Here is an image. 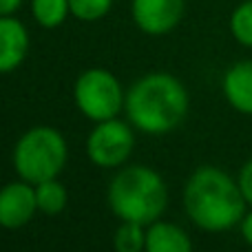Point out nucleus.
Returning a JSON list of instances; mask_svg holds the SVG:
<instances>
[{
    "mask_svg": "<svg viewBox=\"0 0 252 252\" xmlns=\"http://www.w3.org/2000/svg\"><path fill=\"white\" fill-rule=\"evenodd\" d=\"M184 206L201 230L223 232L241 223L246 199L230 175L215 166H201L184 188Z\"/></svg>",
    "mask_w": 252,
    "mask_h": 252,
    "instance_id": "obj_1",
    "label": "nucleus"
},
{
    "mask_svg": "<svg viewBox=\"0 0 252 252\" xmlns=\"http://www.w3.org/2000/svg\"><path fill=\"white\" fill-rule=\"evenodd\" d=\"M130 124L148 135H164L182 124L188 113L186 87L170 73H148L126 95Z\"/></svg>",
    "mask_w": 252,
    "mask_h": 252,
    "instance_id": "obj_2",
    "label": "nucleus"
},
{
    "mask_svg": "<svg viewBox=\"0 0 252 252\" xmlns=\"http://www.w3.org/2000/svg\"><path fill=\"white\" fill-rule=\"evenodd\" d=\"M168 190L159 173L148 166H128L109 186V206L122 221L151 226L164 213Z\"/></svg>",
    "mask_w": 252,
    "mask_h": 252,
    "instance_id": "obj_3",
    "label": "nucleus"
},
{
    "mask_svg": "<svg viewBox=\"0 0 252 252\" xmlns=\"http://www.w3.org/2000/svg\"><path fill=\"white\" fill-rule=\"evenodd\" d=\"M66 164V142L51 126H35L18 139L13 148V168L25 182L40 184L56 179Z\"/></svg>",
    "mask_w": 252,
    "mask_h": 252,
    "instance_id": "obj_4",
    "label": "nucleus"
},
{
    "mask_svg": "<svg viewBox=\"0 0 252 252\" xmlns=\"http://www.w3.org/2000/svg\"><path fill=\"white\" fill-rule=\"evenodd\" d=\"M73 97L80 113H84L93 122L113 120L126 102L120 80L106 69L84 71L75 82Z\"/></svg>",
    "mask_w": 252,
    "mask_h": 252,
    "instance_id": "obj_5",
    "label": "nucleus"
},
{
    "mask_svg": "<svg viewBox=\"0 0 252 252\" xmlns=\"http://www.w3.org/2000/svg\"><path fill=\"white\" fill-rule=\"evenodd\" d=\"M135 146V135L126 122L118 118L97 122L87 139L89 159L102 168H115L128 159L130 151Z\"/></svg>",
    "mask_w": 252,
    "mask_h": 252,
    "instance_id": "obj_6",
    "label": "nucleus"
},
{
    "mask_svg": "<svg viewBox=\"0 0 252 252\" xmlns=\"http://www.w3.org/2000/svg\"><path fill=\"white\" fill-rule=\"evenodd\" d=\"M130 13L144 33L164 35L179 25L184 16V0H133Z\"/></svg>",
    "mask_w": 252,
    "mask_h": 252,
    "instance_id": "obj_7",
    "label": "nucleus"
},
{
    "mask_svg": "<svg viewBox=\"0 0 252 252\" xmlns=\"http://www.w3.org/2000/svg\"><path fill=\"white\" fill-rule=\"evenodd\" d=\"M38 210L35 186L29 182H13L0 188V226L16 230L31 221Z\"/></svg>",
    "mask_w": 252,
    "mask_h": 252,
    "instance_id": "obj_8",
    "label": "nucleus"
},
{
    "mask_svg": "<svg viewBox=\"0 0 252 252\" xmlns=\"http://www.w3.org/2000/svg\"><path fill=\"white\" fill-rule=\"evenodd\" d=\"M29 53V33L11 16H0V73L18 69Z\"/></svg>",
    "mask_w": 252,
    "mask_h": 252,
    "instance_id": "obj_9",
    "label": "nucleus"
},
{
    "mask_svg": "<svg viewBox=\"0 0 252 252\" xmlns=\"http://www.w3.org/2000/svg\"><path fill=\"white\" fill-rule=\"evenodd\" d=\"M223 95L232 109L252 115V60L237 62L226 71Z\"/></svg>",
    "mask_w": 252,
    "mask_h": 252,
    "instance_id": "obj_10",
    "label": "nucleus"
},
{
    "mask_svg": "<svg viewBox=\"0 0 252 252\" xmlns=\"http://www.w3.org/2000/svg\"><path fill=\"white\" fill-rule=\"evenodd\" d=\"M144 252H192V244L179 226L168 221H153L146 226Z\"/></svg>",
    "mask_w": 252,
    "mask_h": 252,
    "instance_id": "obj_11",
    "label": "nucleus"
},
{
    "mask_svg": "<svg viewBox=\"0 0 252 252\" xmlns=\"http://www.w3.org/2000/svg\"><path fill=\"white\" fill-rule=\"evenodd\" d=\"M35 201H38V210L44 215H58L66 208V190L60 182L56 179H47V182L35 184Z\"/></svg>",
    "mask_w": 252,
    "mask_h": 252,
    "instance_id": "obj_12",
    "label": "nucleus"
},
{
    "mask_svg": "<svg viewBox=\"0 0 252 252\" xmlns=\"http://www.w3.org/2000/svg\"><path fill=\"white\" fill-rule=\"evenodd\" d=\"M31 11L40 27L56 29L71 13L69 0H31Z\"/></svg>",
    "mask_w": 252,
    "mask_h": 252,
    "instance_id": "obj_13",
    "label": "nucleus"
},
{
    "mask_svg": "<svg viewBox=\"0 0 252 252\" xmlns=\"http://www.w3.org/2000/svg\"><path fill=\"white\" fill-rule=\"evenodd\" d=\"M115 252H144L146 248V230L133 221H122L113 237Z\"/></svg>",
    "mask_w": 252,
    "mask_h": 252,
    "instance_id": "obj_14",
    "label": "nucleus"
},
{
    "mask_svg": "<svg viewBox=\"0 0 252 252\" xmlns=\"http://www.w3.org/2000/svg\"><path fill=\"white\" fill-rule=\"evenodd\" d=\"M230 31L235 40L252 49V0H244L230 16Z\"/></svg>",
    "mask_w": 252,
    "mask_h": 252,
    "instance_id": "obj_15",
    "label": "nucleus"
},
{
    "mask_svg": "<svg viewBox=\"0 0 252 252\" xmlns=\"http://www.w3.org/2000/svg\"><path fill=\"white\" fill-rule=\"evenodd\" d=\"M113 0H69L71 16L84 22H95L109 13Z\"/></svg>",
    "mask_w": 252,
    "mask_h": 252,
    "instance_id": "obj_16",
    "label": "nucleus"
},
{
    "mask_svg": "<svg viewBox=\"0 0 252 252\" xmlns=\"http://www.w3.org/2000/svg\"><path fill=\"white\" fill-rule=\"evenodd\" d=\"M237 184H239V188H241V195H244L246 204L252 206V159L244 164V168H241Z\"/></svg>",
    "mask_w": 252,
    "mask_h": 252,
    "instance_id": "obj_17",
    "label": "nucleus"
},
{
    "mask_svg": "<svg viewBox=\"0 0 252 252\" xmlns=\"http://www.w3.org/2000/svg\"><path fill=\"white\" fill-rule=\"evenodd\" d=\"M241 235H244L246 244L252 248V213L244 215V219H241Z\"/></svg>",
    "mask_w": 252,
    "mask_h": 252,
    "instance_id": "obj_18",
    "label": "nucleus"
},
{
    "mask_svg": "<svg viewBox=\"0 0 252 252\" xmlns=\"http://www.w3.org/2000/svg\"><path fill=\"white\" fill-rule=\"evenodd\" d=\"M20 4H22V0H0V16H13V11Z\"/></svg>",
    "mask_w": 252,
    "mask_h": 252,
    "instance_id": "obj_19",
    "label": "nucleus"
}]
</instances>
